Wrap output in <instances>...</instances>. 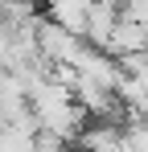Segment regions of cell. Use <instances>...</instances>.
I'll return each mask as SVG.
<instances>
[{
    "label": "cell",
    "instance_id": "3",
    "mask_svg": "<svg viewBox=\"0 0 148 152\" xmlns=\"http://www.w3.org/2000/svg\"><path fill=\"white\" fill-rule=\"evenodd\" d=\"M74 144H86V148H127L123 144V119H91L78 132Z\"/></svg>",
    "mask_w": 148,
    "mask_h": 152
},
{
    "label": "cell",
    "instance_id": "1",
    "mask_svg": "<svg viewBox=\"0 0 148 152\" xmlns=\"http://www.w3.org/2000/svg\"><path fill=\"white\" fill-rule=\"evenodd\" d=\"M82 45H86V37L82 33H74V29H66L62 21H53V17H41L37 21V50H41V58L45 62H78V53H82Z\"/></svg>",
    "mask_w": 148,
    "mask_h": 152
},
{
    "label": "cell",
    "instance_id": "2",
    "mask_svg": "<svg viewBox=\"0 0 148 152\" xmlns=\"http://www.w3.org/2000/svg\"><path fill=\"white\" fill-rule=\"evenodd\" d=\"M107 50L115 53V58H123V53H144L148 50V25L144 21H132V17H119L111 41H107Z\"/></svg>",
    "mask_w": 148,
    "mask_h": 152
}]
</instances>
